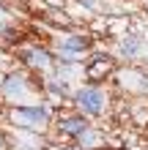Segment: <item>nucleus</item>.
Segmentation results:
<instances>
[{
	"label": "nucleus",
	"instance_id": "nucleus-6",
	"mask_svg": "<svg viewBox=\"0 0 148 150\" xmlns=\"http://www.w3.org/2000/svg\"><path fill=\"white\" fill-rule=\"evenodd\" d=\"M22 90H25V76L22 74H8L6 82H3V93L14 96V93H22Z\"/></svg>",
	"mask_w": 148,
	"mask_h": 150
},
{
	"label": "nucleus",
	"instance_id": "nucleus-3",
	"mask_svg": "<svg viewBox=\"0 0 148 150\" xmlns=\"http://www.w3.org/2000/svg\"><path fill=\"white\" fill-rule=\"evenodd\" d=\"M110 71H112V60H110L107 55H93L91 63H88V68H85V76L96 85V82H102Z\"/></svg>",
	"mask_w": 148,
	"mask_h": 150
},
{
	"label": "nucleus",
	"instance_id": "nucleus-8",
	"mask_svg": "<svg viewBox=\"0 0 148 150\" xmlns=\"http://www.w3.org/2000/svg\"><path fill=\"white\" fill-rule=\"evenodd\" d=\"M137 49H140V41H137V38H124V41H121V52H124L126 57H134Z\"/></svg>",
	"mask_w": 148,
	"mask_h": 150
},
{
	"label": "nucleus",
	"instance_id": "nucleus-9",
	"mask_svg": "<svg viewBox=\"0 0 148 150\" xmlns=\"http://www.w3.org/2000/svg\"><path fill=\"white\" fill-rule=\"evenodd\" d=\"M47 90L52 96H58V98H63V96H66V87H63V82H58V79H47Z\"/></svg>",
	"mask_w": 148,
	"mask_h": 150
},
{
	"label": "nucleus",
	"instance_id": "nucleus-2",
	"mask_svg": "<svg viewBox=\"0 0 148 150\" xmlns=\"http://www.w3.org/2000/svg\"><path fill=\"white\" fill-rule=\"evenodd\" d=\"M11 117L19 123V126H25V128H39V126L47 123L49 115H47L44 107H16L11 112Z\"/></svg>",
	"mask_w": 148,
	"mask_h": 150
},
{
	"label": "nucleus",
	"instance_id": "nucleus-10",
	"mask_svg": "<svg viewBox=\"0 0 148 150\" xmlns=\"http://www.w3.org/2000/svg\"><path fill=\"white\" fill-rule=\"evenodd\" d=\"M121 150H126V147H121Z\"/></svg>",
	"mask_w": 148,
	"mask_h": 150
},
{
	"label": "nucleus",
	"instance_id": "nucleus-4",
	"mask_svg": "<svg viewBox=\"0 0 148 150\" xmlns=\"http://www.w3.org/2000/svg\"><path fill=\"white\" fill-rule=\"evenodd\" d=\"M85 128H88V120L80 117V115H71V117L60 120V134H66V137H80Z\"/></svg>",
	"mask_w": 148,
	"mask_h": 150
},
{
	"label": "nucleus",
	"instance_id": "nucleus-1",
	"mask_svg": "<svg viewBox=\"0 0 148 150\" xmlns=\"http://www.w3.org/2000/svg\"><path fill=\"white\" fill-rule=\"evenodd\" d=\"M74 104L82 112H88V115H99L102 107H104V93L96 85H85V87H80V90L74 93Z\"/></svg>",
	"mask_w": 148,
	"mask_h": 150
},
{
	"label": "nucleus",
	"instance_id": "nucleus-5",
	"mask_svg": "<svg viewBox=\"0 0 148 150\" xmlns=\"http://www.w3.org/2000/svg\"><path fill=\"white\" fill-rule=\"evenodd\" d=\"M22 60H25V63H28L30 68H39V71H44V68L52 63L47 49H28V52L22 55Z\"/></svg>",
	"mask_w": 148,
	"mask_h": 150
},
{
	"label": "nucleus",
	"instance_id": "nucleus-7",
	"mask_svg": "<svg viewBox=\"0 0 148 150\" xmlns=\"http://www.w3.org/2000/svg\"><path fill=\"white\" fill-rule=\"evenodd\" d=\"M60 47H63V49H71V52H77V55H80L82 49L91 47V38H88V36H71V38H66L63 44H60Z\"/></svg>",
	"mask_w": 148,
	"mask_h": 150
}]
</instances>
